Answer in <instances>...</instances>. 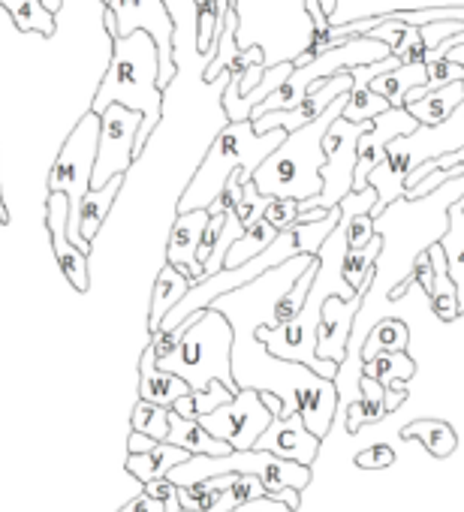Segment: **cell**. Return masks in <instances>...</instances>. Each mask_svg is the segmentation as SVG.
I'll use <instances>...</instances> for the list:
<instances>
[{
  "label": "cell",
  "instance_id": "obj_45",
  "mask_svg": "<svg viewBox=\"0 0 464 512\" xmlns=\"http://www.w3.org/2000/svg\"><path fill=\"white\" fill-rule=\"evenodd\" d=\"M13 223V214H10V205L4 199V187H0V226H10Z\"/></svg>",
  "mask_w": 464,
  "mask_h": 512
},
{
  "label": "cell",
  "instance_id": "obj_39",
  "mask_svg": "<svg viewBox=\"0 0 464 512\" xmlns=\"http://www.w3.org/2000/svg\"><path fill=\"white\" fill-rule=\"evenodd\" d=\"M458 79H464V67L449 61L446 55L425 61V88H443V85L458 82Z\"/></svg>",
  "mask_w": 464,
  "mask_h": 512
},
{
  "label": "cell",
  "instance_id": "obj_42",
  "mask_svg": "<svg viewBox=\"0 0 464 512\" xmlns=\"http://www.w3.org/2000/svg\"><path fill=\"white\" fill-rule=\"evenodd\" d=\"M142 491H145V494H151V497H157V500L163 503V509H166V512H178V509H181V506H178V485H175V482H169L166 476H157V479L145 482V485H142Z\"/></svg>",
  "mask_w": 464,
  "mask_h": 512
},
{
  "label": "cell",
  "instance_id": "obj_31",
  "mask_svg": "<svg viewBox=\"0 0 464 512\" xmlns=\"http://www.w3.org/2000/svg\"><path fill=\"white\" fill-rule=\"evenodd\" d=\"M407 344H410V329H407V323L386 317V320H380V323L368 332V338L362 341L359 356H362V362H368V359H374V356H380V353H401V350H407Z\"/></svg>",
  "mask_w": 464,
  "mask_h": 512
},
{
  "label": "cell",
  "instance_id": "obj_35",
  "mask_svg": "<svg viewBox=\"0 0 464 512\" xmlns=\"http://www.w3.org/2000/svg\"><path fill=\"white\" fill-rule=\"evenodd\" d=\"M314 275H317V256H314V263L293 281V287L278 299V305H275V326L293 320V317L302 311V305H305V299H308V290H311V284H314Z\"/></svg>",
  "mask_w": 464,
  "mask_h": 512
},
{
  "label": "cell",
  "instance_id": "obj_4",
  "mask_svg": "<svg viewBox=\"0 0 464 512\" xmlns=\"http://www.w3.org/2000/svg\"><path fill=\"white\" fill-rule=\"evenodd\" d=\"M344 97H338L320 118H314L311 124L290 130L287 139L257 166L254 172V184L263 196L272 199H314L323 190V178L320 169L326 163V151H323V136L329 130V124L344 112Z\"/></svg>",
  "mask_w": 464,
  "mask_h": 512
},
{
  "label": "cell",
  "instance_id": "obj_28",
  "mask_svg": "<svg viewBox=\"0 0 464 512\" xmlns=\"http://www.w3.org/2000/svg\"><path fill=\"white\" fill-rule=\"evenodd\" d=\"M0 10H7L16 31L22 34H40V37H55L58 28V13H52L43 0H0Z\"/></svg>",
  "mask_w": 464,
  "mask_h": 512
},
{
  "label": "cell",
  "instance_id": "obj_23",
  "mask_svg": "<svg viewBox=\"0 0 464 512\" xmlns=\"http://www.w3.org/2000/svg\"><path fill=\"white\" fill-rule=\"evenodd\" d=\"M193 287L190 278H184L175 266H163L157 281H154V290H151V308H148V335H154L160 329V323L166 320V314L187 296V290Z\"/></svg>",
  "mask_w": 464,
  "mask_h": 512
},
{
  "label": "cell",
  "instance_id": "obj_22",
  "mask_svg": "<svg viewBox=\"0 0 464 512\" xmlns=\"http://www.w3.org/2000/svg\"><path fill=\"white\" fill-rule=\"evenodd\" d=\"M428 253H431V263H434V287L428 293V302H431V311L440 323H452L461 317V305H458V290H455V281L449 275V263H446V253L440 247V241L428 244Z\"/></svg>",
  "mask_w": 464,
  "mask_h": 512
},
{
  "label": "cell",
  "instance_id": "obj_40",
  "mask_svg": "<svg viewBox=\"0 0 464 512\" xmlns=\"http://www.w3.org/2000/svg\"><path fill=\"white\" fill-rule=\"evenodd\" d=\"M299 217V202L296 199H269L266 211H263V220H269L278 232L281 229H290Z\"/></svg>",
  "mask_w": 464,
  "mask_h": 512
},
{
  "label": "cell",
  "instance_id": "obj_27",
  "mask_svg": "<svg viewBox=\"0 0 464 512\" xmlns=\"http://www.w3.org/2000/svg\"><path fill=\"white\" fill-rule=\"evenodd\" d=\"M386 389L374 377H359V401H350L347 407V431L356 434L362 425H377L386 416Z\"/></svg>",
  "mask_w": 464,
  "mask_h": 512
},
{
  "label": "cell",
  "instance_id": "obj_29",
  "mask_svg": "<svg viewBox=\"0 0 464 512\" xmlns=\"http://www.w3.org/2000/svg\"><path fill=\"white\" fill-rule=\"evenodd\" d=\"M380 97L389 100V106H404V97L413 88H425V64H398L395 70H386L368 82Z\"/></svg>",
  "mask_w": 464,
  "mask_h": 512
},
{
  "label": "cell",
  "instance_id": "obj_43",
  "mask_svg": "<svg viewBox=\"0 0 464 512\" xmlns=\"http://www.w3.org/2000/svg\"><path fill=\"white\" fill-rule=\"evenodd\" d=\"M121 512H166V509H163V503H160L157 497H151V494L142 491V494H136Z\"/></svg>",
  "mask_w": 464,
  "mask_h": 512
},
{
  "label": "cell",
  "instance_id": "obj_9",
  "mask_svg": "<svg viewBox=\"0 0 464 512\" xmlns=\"http://www.w3.org/2000/svg\"><path fill=\"white\" fill-rule=\"evenodd\" d=\"M275 413L266 407L263 392L257 386H242L226 404L199 416L208 434L226 440L232 449H254L260 434L272 425Z\"/></svg>",
  "mask_w": 464,
  "mask_h": 512
},
{
  "label": "cell",
  "instance_id": "obj_30",
  "mask_svg": "<svg viewBox=\"0 0 464 512\" xmlns=\"http://www.w3.org/2000/svg\"><path fill=\"white\" fill-rule=\"evenodd\" d=\"M401 437L404 440H419L434 458H449L458 446V437L452 431L449 422H440V419H416L410 425L401 428Z\"/></svg>",
  "mask_w": 464,
  "mask_h": 512
},
{
  "label": "cell",
  "instance_id": "obj_11",
  "mask_svg": "<svg viewBox=\"0 0 464 512\" xmlns=\"http://www.w3.org/2000/svg\"><path fill=\"white\" fill-rule=\"evenodd\" d=\"M118 37H130L133 31H148L160 52V88L166 91L175 79V58H172V37L175 22L163 0H112Z\"/></svg>",
  "mask_w": 464,
  "mask_h": 512
},
{
  "label": "cell",
  "instance_id": "obj_49",
  "mask_svg": "<svg viewBox=\"0 0 464 512\" xmlns=\"http://www.w3.org/2000/svg\"><path fill=\"white\" fill-rule=\"evenodd\" d=\"M100 4H103V7H112V0H100Z\"/></svg>",
  "mask_w": 464,
  "mask_h": 512
},
{
  "label": "cell",
  "instance_id": "obj_38",
  "mask_svg": "<svg viewBox=\"0 0 464 512\" xmlns=\"http://www.w3.org/2000/svg\"><path fill=\"white\" fill-rule=\"evenodd\" d=\"M269 199H272V196H263V193L257 190L254 178L245 181V193H242V199H239V205H236V214H239V220L245 223V229L254 226L257 220H263V211H266Z\"/></svg>",
  "mask_w": 464,
  "mask_h": 512
},
{
  "label": "cell",
  "instance_id": "obj_14",
  "mask_svg": "<svg viewBox=\"0 0 464 512\" xmlns=\"http://www.w3.org/2000/svg\"><path fill=\"white\" fill-rule=\"evenodd\" d=\"M365 293H356L353 299H341V296H326L323 308H320V323H317V356L326 362H338L344 365L347 359V347H350V335H353V317L359 314Z\"/></svg>",
  "mask_w": 464,
  "mask_h": 512
},
{
  "label": "cell",
  "instance_id": "obj_1",
  "mask_svg": "<svg viewBox=\"0 0 464 512\" xmlns=\"http://www.w3.org/2000/svg\"><path fill=\"white\" fill-rule=\"evenodd\" d=\"M121 103L142 112V127L136 133V160L145 154L151 133L163 121V88H160V52L148 31H133L130 37H112V58L91 100V112Z\"/></svg>",
  "mask_w": 464,
  "mask_h": 512
},
{
  "label": "cell",
  "instance_id": "obj_37",
  "mask_svg": "<svg viewBox=\"0 0 464 512\" xmlns=\"http://www.w3.org/2000/svg\"><path fill=\"white\" fill-rule=\"evenodd\" d=\"M242 232H245V223L239 220L236 208L226 211V220H223V229H220V235H217V244H214V250L208 253V260L202 263V266H205V275H214V272H220V269H223L226 250L232 247V241H236Z\"/></svg>",
  "mask_w": 464,
  "mask_h": 512
},
{
  "label": "cell",
  "instance_id": "obj_46",
  "mask_svg": "<svg viewBox=\"0 0 464 512\" xmlns=\"http://www.w3.org/2000/svg\"><path fill=\"white\" fill-rule=\"evenodd\" d=\"M461 28H464V22H461ZM446 58L449 61H455V64H461L464 67V43H458V46H452L449 52H446Z\"/></svg>",
  "mask_w": 464,
  "mask_h": 512
},
{
  "label": "cell",
  "instance_id": "obj_15",
  "mask_svg": "<svg viewBox=\"0 0 464 512\" xmlns=\"http://www.w3.org/2000/svg\"><path fill=\"white\" fill-rule=\"evenodd\" d=\"M208 208H193V211H178L169 241H166V263L175 266L184 278L193 284L205 278V266L199 260V241L208 226Z\"/></svg>",
  "mask_w": 464,
  "mask_h": 512
},
{
  "label": "cell",
  "instance_id": "obj_36",
  "mask_svg": "<svg viewBox=\"0 0 464 512\" xmlns=\"http://www.w3.org/2000/svg\"><path fill=\"white\" fill-rule=\"evenodd\" d=\"M169 413H172L169 407L139 398L133 407V431H142L151 440H166L169 437Z\"/></svg>",
  "mask_w": 464,
  "mask_h": 512
},
{
  "label": "cell",
  "instance_id": "obj_20",
  "mask_svg": "<svg viewBox=\"0 0 464 512\" xmlns=\"http://www.w3.org/2000/svg\"><path fill=\"white\" fill-rule=\"evenodd\" d=\"M187 392H190V386H187L184 377L157 368L154 350H151V344H148L145 353L139 356V398L172 410V404H175L181 395H187Z\"/></svg>",
  "mask_w": 464,
  "mask_h": 512
},
{
  "label": "cell",
  "instance_id": "obj_33",
  "mask_svg": "<svg viewBox=\"0 0 464 512\" xmlns=\"http://www.w3.org/2000/svg\"><path fill=\"white\" fill-rule=\"evenodd\" d=\"M232 395H236V392L226 389L220 380H211L208 389H199V392L190 389L187 395H181V398L172 404V413H178V416H184V419H199V416L217 410L220 404H226Z\"/></svg>",
  "mask_w": 464,
  "mask_h": 512
},
{
  "label": "cell",
  "instance_id": "obj_13",
  "mask_svg": "<svg viewBox=\"0 0 464 512\" xmlns=\"http://www.w3.org/2000/svg\"><path fill=\"white\" fill-rule=\"evenodd\" d=\"M419 127V121L404 109V106H389L383 115H377L371 121V127L359 136V160H356V181L353 190H365L368 187V175L383 163L386 148L392 139L407 136Z\"/></svg>",
  "mask_w": 464,
  "mask_h": 512
},
{
  "label": "cell",
  "instance_id": "obj_8",
  "mask_svg": "<svg viewBox=\"0 0 464 512\" xmlns=\"http://www.w3.org/2000/svg\"><path fill=\"white\" fill-rule=\"evenodd\" d=\"M97 142H100V115L85 112L73 130L64 136V145L52 163L49 172V193L61 190L70 196V205H76L91 190V175L97 163Z\"/></svg>",
  "mask_w": 464,
  "mask_h": 512
},
{
  "label": "cell",
  "instance_id": "obj_41",
  "mask_svg": "<svg viewBox=\"0 0 464 512\" xmlns=\"http://www.w3.org/2000/svg\"><path fill=\"white\" fill-rule=\"evenodd\" d=\"M395 464V449L386 446V443H377V446H368L356 455V467L359 470H383V467H392Z\"/></svg>",
  "mask_w": 464,
  "mask_h": 512
},
{
  "label": "cell",
  "instance_id": "obj_6",
  "mask_svg": "<svg viewBox=\"0 0 464 512\" xmlns=\"http://www.w3.org/2000/svg\"><path fill=\"white\" fill-rule=\"evenodd\" d=\"M220 473H254L269 497H278L284 488L305 491L311 482V467L299 461H287L269 449H232L229 455H190L187 461L175 464L166 479L175 485H193L205 476H220Z\"/></svg>",
  "mask_w": 464,
  "mask_h": 512
},
{
  "label": "cell",
  "instance_id": "obj_7",
  "mask_svg": "<svg viewBox=\"0 0 464 512\" xmlns=\"http://www.w3.org/2000/svg\"><path fill=\"white\" fill-rule=\"evenodd\" d=\"M371 127V121H347L344 115H338L326 136H323V151H326V163L320 169L323 178V190L314 199L299 202V211L305 208H335L341 205V199L353 190L356 181V160H359V136Z\"/></svg>",
  "mask_w": 464,
  "mask_h": 512
},
{
  "label": "cell",
  "instance_id": "obj_48",
  "mask_svg": "<svg viewBox=\"0 0 464 512\" xmlns=\"http://www.w3.org/2000/svg\"><path fill=\"white\" fill-rule=\"evenodd\" d=\"M43 4L52 10V13H61V7H64V0H43Z\"/></svg>",
  "mask_w": 464,
  "mask_h": 512
},
{
  "label": "cell",
  "instance_id": "obj_5",
  "mask_svg": "<svg viewBox=\"0 0 464 512\" xmlns=\"http://www.w3.org/2000/svg\"><path fill=\"white\" fill-rule=\"evenodd\" d=\"M181 326L184 332L178 347L169 356L157 359V368L184 377L193 392L208 389L211 380H220L226 389L239 392L242 386L232 374V341H236V332H232L229 317L217 308H202Z\"/></svg>",
  "mask_w": 464,
  "mask_h": 512
},
{
  "label": "cell",
  "instance_id": "obj_16",
  "mask_svg": "<svg viewBox=\"0 0 464 512\" xmlns=\"http://www.w3.org/2000/svg\"><path fill=\"white\" fill-rule=\"evenodd\" d=\"M320 437L308 431L302 413H290V416H275L272 425L260 434V440L254 443V449H269L287 461H299V464H314L317 452H320Z\"/></svg>",
  "mask_w": 464,
  "mask_h": 512
},
{
  "label": "cell",
  "instance_id": "obj_32",
  "mask_svg": "<svg viewBox=\"0 0 464 512\" xmlns=\"http://www.w3.org/2000/svg\"><path fill=\"white\" fill-rule=\"evenodd\" d=\"M278 229L269 223V220H257L254 226H248L236 241H232V247L226 250V260H223V269H236L248 260H254V256L260 250H266L272 241H275Z\"/></svg>",
  "mask_w": 464,
  "mask_h": 512
},
{
  "label": "cell",
  "instance_id": "obj_25",
  "mask_svg": "<svg viewBox=\"0 0 464 512\" xmlns=\"http://www.w3.org/2000/svg\"><path fill=\"white\" fill-rule=\"evenodd\" d=\"M169 443L187 449L190 455H229L232 446L214 434L205 431V425L199 419H184L178 413H169Z\"/></svg>",
  "mask_w": 464,
  "mask_h": 512
},
{
  "label": "cell",
  "instance_id": "obj_44",
  "mask_svg": "<svg viewBox=\"0 0 464 512\" xmlns=\"http://www.w3.org/2000/svg\"><path fill=\"white\" fill-rule=\"evenodd\" d=\"M386 389V410L392 413V410H398L404 401H407V389H404V383L398 380V383H389V386H383Z\"/></svg>",
  "mask_w": 464,
  "mask_h": 512
},
{
  "label": "cell",
  "instance_id": "obj_19",
  "mask_svg": "<svg viewBox=\"0 0 464 512\" xmlns=\"http://www.w3.org/2000/svg\"><path fill=\"white\" fill-rule=\"evenodd\" d=\"M464 100V82H449L443 88H413L404 97V109L422 124V127H437L443 124Z\"/></svg>",
  "mask_w": 464,
  "mask_h": 512
},
{
  "label": "cell",
  "instance_id": "obj_21",
  "mask_svg": "<svg viewBox=\"0 0 464 512\" xmlns=\"http://www.w3.org/2000/svg\"><path fill=\"white\" fill-rule=\"evenodd\" d=\"M187 458H190L187 449H181V446H175V443H169V440H157V443H154L151 449H145V452H130L124 470H127L133 479H139V482L145 485V482H151V479H157V476H166L175 464H181V461H187Z\"/></svg>",
  "mask_w": 464,
  "mask_h": 512
},
{
  "label": "cell",
  "instance_id": "obj_47",
  "mask_svg": "<svg viewBox=\"0 0 464 512\" xmlns=\"http://www.w3.org/2000/svg\"><path fill=\"white\" fill-rule=\"evenodd\" d=\"M317 4H320V10L329 16V19H335V10H338V0H317Z\"/></svg>",
  "mask_w": 464,
  "mask_h": 512
},
{
  "label": "cell",
  "instance_id": "obj_2",
  "mask_svg": "<svg viewBox=\"0 0 464 512\" xmlns=\"http://www.w3.org/2000/svg\"><path fill=\"white\" fill-rule=\"evenodd\" d=\"M338 220H341V205H335L323 220H314V223H293L290 229H281V232L275 235V241H272L266 250H260V253L254 256V260H248V263H242V266H236V269H220V272H214V275H205V278L196 281V284L187 290V296L166 314V320L160 323V329H175V326H181L187 317H193L196 311L208 308L214 299H220V296H226V293H232V290H239V287L257 281L260 275L278 269L281 263L293 260V256H299V253H314V256H317V250H320L323 241L332 235V229L338 226Z\"/></svg>",
  "mask_w": 464,
  "mask_h": 512
},
{
  "label": "cell",
  "instance_id": "obj_34",
  "mask_svg": "<svg viewBox=\"0 0 464 512\" xmlns=\"http://www.w3.org/2000/svg\"><path fill=\"white\" fill-rule=\"evenodd\" d=\"M362 374L374 377L377 383L389 386V383H407L416 374V362L401 350V353H380L368 362H362Z\"/></svg>",
  "mask_w": 464,
  "mask_h": 512
},
{
  "label": "cell",
  "instance_id": "obj_12",
  "mask_svg": "<svg viewBox=\"0 0 464 512\" xmlns=\"http://www.w3.org/2000/svg\"><path fill=\"white\" fill-rule=\"evenodd\" d=\"M43 223H46L55 260H58L64 278L70 281V287L76 293L85 296L91 290V266H88V250H82L70 238V196L67 193L52 190L46 196V220Z\"/></svg>",
  "mask_w": 464,
  "mask_h": 512
},
{
  "label": "cell",
  "instance_id": "obj_10",
  "mask_svg": "<svg viewBox=\"0 0 464 512\" xmlns=\"http://www.w3.org/2000/svg\"><path fill=\"white\" fill-rule=\"evenodd\" d=\"M142 127V112L112 103L100 112V142L91 187H103L115 175H127L136 163V133Z\"/></svg>",
  "mask_w": 464,
  "mask_h": 512
},
{
  "label": "cell",
  "instance_id": "obj_17",
  "mask_svg": "<svg viewBox=\"0 0 464 512\" xmlns=\"http://www.w3.org/2000/svg\"><path fill=\"white\" fill-rule=\"evenodd\" d=\"M124 178L127 175H115L112 181H106L103 187H91L76 205H70V238H73V244H79L82 250L91 253V241L97 238L103 220L109 217V211L121 193Z\"/></svg>",
  "mask_w": 464,
  "mask_h": 512
},
{
  "label": "cell",
  "instance_id": "obj_18",
  "mask_svg": "<svg viewBox=\"0 0 464 512\" xmlns=\"http://www.w3.org/2000/svg\"><path fill=\"white\" fill-rule=\"evenodd\" d=\"M296 398V410L302 413L305 425L311 434H317L320 440L329 437L335 410H338V386L329 377H320L317 371H308L302 377V383L293 392Z\"/></svg>",
  "mask_w": 464,
  "mask_h": 512
},
{
  "label": "cell",
  "instance_id": "obj_50",
  "mask_svg": "<svg viewBox=\"0 0 464 512\" xmlns=\"http://www.w3.org/2000/svg\"><path fill=\"white\" fill-rule=\"evenodd\" d=\"M461 82H464V79H461Z\"/></svg>",
  "mask_w": 464,
  "mask_h": 512
},
{
  "label": "cell",
  "instance_id": "obj_24",
  "mask_svg": "<svg viewBox=\"0 0 464 512\" xmlns=\"http://www.w3.org/2000/svg\"><path fill=\"white\" fill-rule=\"evenodd\" d=\"M446 232L437 238L443 253H446V263H449V275L455 281V290H458V305H461V314H464V196L449 202V211H446Z\"/></svg>",
  "mask_w": 464,
  "mask_h": 512
},
{
  "label": "cell",
  "instance_id": "obj_3",
  "mask_svg": "<svg viewBox=\"0 0 464 512\" xmlns=\"http://www.w3.org/2000/svg\"><path fill=\"white\" fill-rule=\"evenodd\" d=\"M287 139V130H269L257 133L254 121H226L220 133L211 139L208 151L202 154L199 166L193 169L190 181L181 190V199L175 205L178 211H193V208H208L226 187L229 175L236 169L257 172V166Z\"/></svg>",
  "mask_w": 464,
  "mask_h": 512
},
{
  "label": "cell",
  "instance_id": "obj_26",
  "mask_svg": "<svg viewBox=\"0 0 464 512\" xmlns=\"http://www.w3.org/2000/svg\"><path fill=\"white\" fill-rule=\"evenodd\" d=\"M383 250V235L377 232L365 247H347L341 260V275L353 290H371L377 281V260Z\"/></svg>",
  "mask_w": 464,
  "mask_h": 512
}]
</instances>
